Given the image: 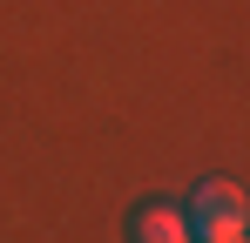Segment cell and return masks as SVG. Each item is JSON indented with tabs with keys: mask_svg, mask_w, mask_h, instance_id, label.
<instances>
[{
	"mask_svg": "<svg viewBox=\"0 0 250 243\" xmlns=\"http://www.w3.org/2000/svg\"><path fill=\"white\" fill-rule=\"evenodd\" d=\"M196 209H183L189 216V243H244L250 237V196L230 182V176H209L196 182Z\"/></svg>",
	"mask_w": 250,
	"mask_h": 243,
	"instance_id": "1",
	"label": "cell"
},
{
	"mask_svg": "<svg viewBox=\"0 0 250 243\" xmlns=\"http://www.w3.org/2000/svg\"><path fill=\"white\" fill-rule=\"evenodd\" d=\"M128 243H189V216L176 202H142L128 216Z\"/></svg>",
	"mask_w": 250,
	"mask_h": 243,
	"instance_id": "2",
	"label": "cell"
},
{
	"mask_svg": "<svg viewBox=\"0 0 250 243\" xmlns=\"http://www.w3.org/2000/svg\"><path fill=\"white\" fill-rule=\"evenodd\" d=\"M244 243H250V237H244Z\"/></svg>",
	"mask_w": 250,
	"mask_h": 243,
	"instance_id": "3",
	"label": "cell"
}]
</instances>
